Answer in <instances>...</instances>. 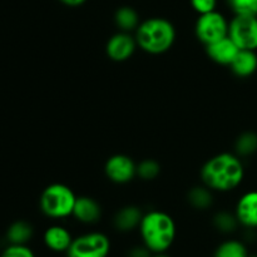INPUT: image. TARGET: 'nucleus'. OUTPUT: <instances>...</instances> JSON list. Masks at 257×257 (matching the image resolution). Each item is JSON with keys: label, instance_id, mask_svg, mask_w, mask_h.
I'll return each instance as SVG.
<instances>
[{"label": "nucleus", "instance_id": "obj_7", "mask_svg": "<svg viewBox=\"0 0 257 257\" xmlns=\"http://www.w3.org/2000/svg\"><path fill=\"white\" fill-rule=\"evenodd\" d=\"M228 37L240 49L257 50V17L235 15L230 22Z\"/></svg>", "mask_w": 257, "mask_h": 257}, {"label": "nucleus", "instance_id": "obj_11", "mask_svg": "<svg viewBox=\"0 0 257 257\" xmlns=\"http://www.w3.org/2000/svg\"><path fill=\"white\" fill-rule=\"evenodd\" d=\"M207 54L213 62L218 64L230 65L232 60L235 59L236 54L238 53L240 48L233 43V40L230 37H226L223 39L217 40L210 45H206Z\"/></svg>", "mask_w": 257, "mask_h": 257}, {"label": "nucleus", "instance_id": "obj_15", "mask_svg": "<svg viewBox=\"0 0 257 257\" xmlns=\"http://www.w3.org/2000/svg\"><path fill=\"white\" fill-rule=\"evenodd\" d=\"M142 217L143 215L140 208L136 206H127L115 215L114 226L117 230L122 232H128V231L140 227Z\"/></svg>", "mask_w": 257, "mask_h": 257}, {"label": "nucleus", "instance_id": "obj_12", "mask_svg": "<svg viewBox=\"0 0 257 257\" xmlns=\"http://www.w3.org/2000/svg\"><path fill=\"white\" fill-rule=\"evenodd\" d=\"M43 240H44L45 246L50 251H54V252H67L74 238H73L72 233L67 228L63 227V226L55 225L47 228Z\"/></svg>", "mask_w": 257, "mask_h": 257}, {"label": "nucleus", "instance_id": "obj_17", "mask_svg": "<svg viewBox=\"0 0 257 257\" xmlns=\"http://www.w3.org/2000/svg\"><path fill=\"white\" fill-rule=\"evenodd\" d=\"M114 22L117 27L125 33L137 29L138 25L141 24L138 13L131 7H120L119 9H117L114 14Z\"/></svg>", "mask_w": 257, "mask_h": 257}, {"label": "nucleus", "instance_id": "obj_9", "mask_svg": "<svg viewBox=\"0 0 257 257\" xmlns=\"http://www.w3.org/2000/svg\"><path fill=\"white\" fill-rule=\"evenodd\" d=\"M137 42L128 33L120 32L113 35L107 43V54L114 62H124L133 55Z\"/></svg>", "mask_w": 257, "mask_h": 257}, {"label": "nucleus", "instance_id": "obj_10", "mask_svg": "<svg viewBox=\"0 0 257 257\" xmlns=\"http://www.w3.org/2000/svg\"><path fill=\"white\" fill-rule=\"evenodd\" d=\"M236 217L240 225L248 230L257 228V191H248L241 196L236 206Z\"/></svg>", "mask_w": 257, "mask_h": 257}, {"label": "nucleus", "instance_id": "obj_26", "mask_svg": "<svg viewBox=\"0 0 257 257\" xmlns=\"http://www.w3.org/2000/svg\"><path fill=\"white\" fill-rule=\"evenodd\" d=\"M152 255L153 253L145 245L141 246V247H133L128 252V257H152Z\"/></svg>", "mask_w": 257, "mask_h": 257}, {"label": "nucleus", "instance_id": "obj_1", "mask_svg": "<svg viewBox=\"0 0 257 257\" xmlns=\"http://www.w3.org/2000/svg\"><path fill=\"white\" fill-rule=\"evenodd\" d=\"M201 177L211 190L228 192L241 185L245 177V168L238 156L221 153L205 163Z\"/></svg>", "mask_w": 257, "mask_h": 257}, {"label": "nucleus", "instance_id": "obj_19", "mask_svg": "<svg viewBox=\"0 0 257 257\" xmlns=\"http://www.w3.org/2000/svg\"><path fill=\"white\" fill-rule=\"evenodd\" d=\"M236 152L238 156L247 157L257 152V133L245 132L236 140Z\"/></svg>", "mask_w": 257, "mask_h": 257}, {"label": "nucleus", "instance_id": "obj_27", "mask_svg": "<svg viewBox=\"0 0 257 257\" xmlns=\"http://www.w3.org/2000/svg\"><path fill=\"white\" fill-rule=\"evenodd\" d=\"M59 2L67 7H79V5L84 4L87 0H59Z\"/></svg>", "mask_w": 257, "mask_h": 257}, {"label": "nucleus", "instance_id": "obj_18", "mask_svg": "<svg viewBox=\"0 0 257 257\" xmlns=\"http://www.w3.org/2000/svg\"><path fill=\"white\" fill-rule=\"evenodd\" d=\"M248 248L242 241L227 240L221 243L215 251L213 257H248Z\"/></svg>", "mask_w": 257, "mask_h": 257}, {"label": "nucleus", "instance_id": "obj_23", "mask_svg": "<svg viewBox=\"0 0 257 257\" xmlns=\"http://www.w3.org/2000/svg\"><path fill=\"white\" fill-rule=\"evenodd\" d=\"M160 165L153 160L142 161L137 166V175L143 180H153L160 173Z\"/></svg>", "mask_w": 257, "mask_h": 257}, {"label": "nucleus", "instance_id": "obj_25", "mask_svg": "<svg viewBox=\"0 0 257 257\" xmlns=\"http://www.w3.org/2000/svg\"><path fill=\"white\" fill-rule=\"evenodd\" d=\"M190 3L193 10L200 15L215 12L216 5H217V0H190Z\"/></svg>", "mask_w": 257, "mask_h": 257}, {"label": "nucleus", "instance_id": "obj_29", "mask_svg": "<svg viewBox=\"0 0 257 257\" xmlns=\"http://www.w3.org/2000/svg\"><path fill=\"white\" fill-rule=\"evenodd\" d=\"M248 257H257V255H251V253H250V256H248Z\"/></svg>", "mask_w": 257, "mask_h": 257}, {"label": "nucleus", "instance_id": "obj_5", "mask_svg": "<svg viewBox=\"0 0 257 257\" xmlns=\"http://www.w3.org/2000/svg\"><path fill=\"white\" fill-rule=\"evenodd\" d=\"M110 241L102 232H88L73 240L68 248L67 257H108Z\"/></svg>", "mask_w": 257, "mask_h": 257}, {"label": "nucleus", "instance_id": "obj_28", "mask_svg": "<svg viewBox=\"0 0 257 257\" xmlns=\"http://www.w3.org/2000/svg\"><path fill=\"white\" fill-rule=\"evenodd\" d=\"M152 257H171V256L166 255V252H163V253H153Z\"/></svg>", "mask_w": 257, "mask_h": 257}, {"label": "nucleus", "instance_id": "obj_8", "mask_svg": "<svg viewBox=\"0 0 257 257\" xmlns=\"http://www.w3.org/2000/svg\"><path fill=\"white\" fill-rule=\"evenodd\" d=\"M105 175L115 183H127L137 175V166L128 156H112L105 163Z\"/></svg>", "mask_w": 257, "mask_h": 257}, {"label": "nucleus", "instance_id": "obj_4", "mask_svg": "<svg viewBox=\"0 0 257 257\" xmlns=\"http://www.w3.org/2000/svg\"><path fill=\"white\" fill-rule=\"evenodd\" d=\"M75 201L77 197L68 186L54 183L48 186L42 193L40 208L48 217L64 218L73 213Z\"/></svg>", "mask_w": 257, "mask_h": 257}, {"label": "nucleus", "instance_id": "obj_24", "mask_svg": "<svg viewBox=\"0 0 257 257\" xmlns=\"http://www.w3.org/2000/svg\"><path fill=\"white\" fill-rule=\"evenodd\" d=\"M0 257H35L27 245H9Z\"/></svg>", "mask_w": 257, "mask_h": 257}, {"label": "nucleus", "instance_id": "obj_16", "mask_svg": "<svg viewBox=\"0 0 257 257\" xmlns=\"http://www.w3.org/2000/svg\"><path fill=\"white\" fill-rule=\"evenodd\" d=\"M33 233L34 230L30 223L25 221H17L8 228L7 238L10 245H27L32 240Z\"/></svg>", "mask_w": 257, "mask_h": 257}, {"label": "nucleus", "instance_id": "obj_14", "mask_svg": "<svg viewBox=\"0 0 257 257\" xmlns=\"http://www.w3.org/2000/svg\"><path fill=\"white\" fill-rule=\"evenodd\" d=\"M230 67L232 72L240 78H247L255 74L257 70L256 50L240 49Z\"/></svg>", "mask_w": 257, "mask_h": 257}, {"label": "nucleus", "instance_id": "obj_2", "mask_svg": "<svg viewBox=\"0 0 257 257\" xmlns=\"http://www.w3.org/2000/svg\"><path fill=\"white\" fill-rule=\"evenodd\" d=\"M143 245L152 253H163L173 245L176 223L168 213L151 211L143 215L140 225Z\"/></svg>", "mask_w": 257, "mask_h": 257}, {"label": "nucleus", "instance_id": "obj_20", "mask_svg": "<svg viewBox=\"0 0 257 257\" xmlns=\"http://www.w3.org/2000/svg\"><path fill=\"white\" fill-rule=\"evenodd\" d=\"M207 188V186L206 187H195L190 191L188 200L193 207L198 208V210H206L212 205V196Z\"/></svg>", "mask_w": 257, "mask_h": 257}, {"label": "nucleus", "instance_id": "obj_21", "mask_svg": "<svg viewBox=\"0 0 257 257\" xmlns=\"http://www.w3.org/2000/svg\"><path fill=\"white\" fill-rule=\"evenodd\" d=\"M235 15L257 17V0H227Z\"/></svg>", "mask_w": 257, "mask_h": 257}, {"label": "nucleus", "instance_id": "obj_6", "mask_svg": "<svg viewBox=\"0 0 257 257\" xmlns=\"http://www.w3.org/2000/svg\"><path fill=\"white\" fill-rule=\"evenodd\" d=\"M230 23L218 12L206 13L200 15L196 22L195 32L200 42L205 45H210L217 40L223 39L228 35Z\"/></svg>", "mask_w": 257, "mask_h": 257}, {"label": "nucleus", "instance_id": "obj_13", "mask_svg": "<svg viewBox=\"0 0 257 257\" xmlns=\"http://www.w3.org/2000/svg\"><path fill=\"white\" fill-rule=\"evenodd\" d=\"M102 211L100 206L90 197H77L72 216H74L79 222L92 225L99 221Z\"/></svg>", "mask_w": 257, "mask_h": 257}, {"label": "nucleus", "instance_id": "obj_22", "mask_svg": "<svg viewBox=\"0 0 257 257\" xmlns=\"http://www.w3.org/2000/svg\"><path fill=\"white\" fill-rule=\"evenodd\" d=\"M238 223L240 222H238L236 215H230L227 212H221L215 217V226L221 232H233L237 228Z\"/></svg>", "mask_w": 257, "mask_h": 257}, {"label": "nucleus", "instance_id": "obj_3", "mask_svg": "<svg viewBox=\"0 0 257 257\" xmlns=\"http://www.w3.org/2000/svg\"><path fill=\"white\" fill-rule=\"evenodd\" d=\"M176 30L172 23L165 18H150L137 28L136 42L141 49L150 54H162L173 45Z\"/></svg>", "mask_w": 257, "mask_h": 257}]
</instances>
